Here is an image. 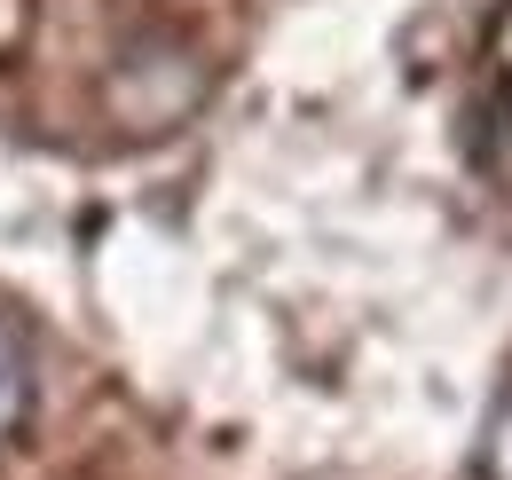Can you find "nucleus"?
Segmentation results:
<instances>
[{
  "label": "nucleus",
  "instance_id": "f257e3e1",
  "mask_svg": "<svg viewBox=\"0 0 512 480\" xmlns=\"http://www.w3.org/2000/svg\"><path fill=\"white\" fill-rule=\"evenodd\" d=\"M32 402H40V355H32V331L0 307V449L32 425Z\"/></svg>",
  "mask_w": 512,
  "mask_h": 480
},
{
  "label": "nucleus",
  "instance_id": "f03ea898",
  "mask_svg": "<svg viewBox=\"0 0 512 480\" xmlns=\"http://www.w3.org/2000/svg\"><path fill=\"white\" fill-rule=\"evenodd\" d=\"M473 473L481 480H512V386L489 402V425H481V449H473Z\"/></svg>",
  "mask_w": 512,
  "mask_h": 480
}]
</instances>
